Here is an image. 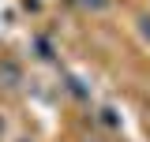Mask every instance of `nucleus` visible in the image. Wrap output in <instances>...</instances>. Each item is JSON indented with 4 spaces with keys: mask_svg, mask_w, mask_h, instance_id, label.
Returning a JSON list of instances; mask_svg holds the SVG:
<instances>
[{
    "mask_svg": "<svg viewBox=\"0 0 150 142\" xmlns=\"http://www.w3.org/2000/svg\"><path fill=\"white\" fill-rule=\"evenodd\" d=\"M19 67L11 64V60H0V86H19Z\"/></svg>",
    "mask_w": 150,
    "mask_h": 142,
    "instance_id": "obj_1",
    "label": "nucleus"
},
{
    "mask_svg": "<svg viewBox=\"0 0 150 142\" xmlns=\"http://www.w3.org/2000/svg\"><path fill=\"white\" fill-rule=\"evenodd\" d=\"M139 34H143V41H150V15L139 19Z\"/></svg>",
    "mask_w": 150,
    "mask_h": 142,
    "instance_id": "obj_3",
    "label": "nucleus"
},
{
    "mask_svg": "<svg viewBox=\"0 0 150 142\" xmlns=\"http://www.w3.org/2000/svg\"><path fill=\"white\" fill-rule=\"evenodd\" d=\"M90 142H101V138H90Z\"/></svg>",
    "mask_w": 150,
    "mask_h": 142,
    "instance_id": "obj_4",
    "label": "nucleus"
},
{
    "mask_svg": "<svg viewBox=\"0 0 150 142\" xmlns=\"http://www.w3.org/2000/svg\"><path fill=\"white\" fill-rule=\"evenodd\" d=\"M83 8H90V11H105L109 0H83Z\"/></svg>",
    "mask_w": 150,
    "mask_h": 142,
    "instance_id": "obj_2",
    "label": "nucleus"
}]
</instances>
